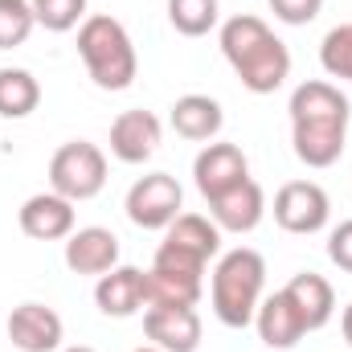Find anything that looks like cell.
<instances>
[{
	"label": "cell",
	"instance_id": "cell-28",
	"mask_svg": "<svg viewBox=\"0 0 352 352\" xmlns=\"http://www.w3.org/2000/svg\"><path fill=\"white\" fill-rule=\"evenodd\" d=\"M340 328H344V340H349V349H352V303L344 307V316H340Z\"/></svg>",
	"mask_w": 352,
	"mask_h": 352
},
{
	"label": "cell",
	"instance_id": "cell-18",
	"mask_svg": "<svg viewBox=\"0 0 352 352\" xmlns=\"http://www.w3.org/2000/svg\"><path fill=\"white\" fill-rule=\"evenodd\" d=\"M283 291L295 299V307H299V316H303L307 332H320V328L336 316V291H332V283H328L324 274H316V270L295 274Z\"/></svg>",
	"mask_w": 352,
	"mask_h": 352
},
{
	"label": "cell",
	"instance_id": "cell-20",
	"mask_svg": "<svg viewBox=\"0 0 352 352\" xmlns=\"http://www.w3.org/2000/svg\"><path fill=\"white\" fill-rule=\"evenodd\" d=\"M205 291V278L148 270V307H197Z\"/></svg>",
	"mask_w": 352,
	"mask_h": 352
},
{
	"label": "cell",
	"instance_id": "cell-17",
	"mask_svg": "<svg viewBox=\"0 0 352 352\" xmlns=\"http://www.w3.org/2000/svg\"><path fill=\"white\" fill-rule=\"evenodd\" d=\"M173 131L180 140H192V144H209L217 131H221V123H226V115H221V102L217 98H209V94H180L173 102Z\"/></svg>",
	"mask_w": 352,
	"mask_h": 352
},
{
	"label": "cell",
	"instance_id": "cell-2",
	"mask_svg": "<svg viewBox=\"0 0 352 352\" xmlns=\"http://www.w3.org/2000/svg\"><path fill=\"white\" fill-rule=\"evenodd\" d=\"M221 54L250 94H274L291 78V50L263 16L238 12L221 25Z\"/></svg>",
	"mask_w": 352,
	"mask_h": 352
},
{
	"label": "cell",
	"instance_id": "cell-11",
	"mask_svg": "<svg viewBox=\"0 0 352 352\" xmlns=\"http://www.w3.org/2000/svg\"><path fill=\"white\" fill-rule=\"evenodd\" d=\"M164 140V123L152 111H123L111 123V156L123 164H144L160 152Z\"/></svg>",
	"mask_w": 352,
	"mask_h": 352
},
{
	"label": "cell",
	"instance_id": "cell-10",
	"mask_svg": "<svg viewBox=\"0 0 352 352\" xmlns=\"http://www.w3.org/2000/svg\"><path fill=\"white\" fill-rule=\"evenodd\" d=\"M94 303L111 320H131L148 307V270L140 266H115L98 274L94 283Z\"/></svg>",
	"mask_w": 352,
	"mask_h": 352
},
{
	"label": "cell",
	"instance_id": "cell-19",
	"mask_svg": "<svg viewBox=\"0 0 352 352\" xmlns=\"http://www.w3.org/2000/svg\"><path fill=\"white\" fill-rule=\"evenodd\" d=\"M41 102V82L21 70V66H4L0 70V115L4 119H25L33 115Z\"/></svg>",
	"mask_w": 352,
	"mask_h": 352
},
{
	"label": "cell",
	"instance_id": "cell-22",
	"mask_svg": "<svg viewBox=\"0 0 352 352\" xmlns=\"http://www.w3.org/2000/svg\"><path fill=\"white\" fill-rule=\"evenodd\" d=\"M217 0H168V21L180 37H205L209 29H217Z\"/></svg>",
	"mask_w": 352,
	"mask_h": 352
},
{
	"label": "cell",
	"instance_id": "cell-8",
	"mask_svg": "<svg viewBox=\"0 0 352 352\" xmlns=\"http://www.w3.org/2000/svg\"><path fill=\"white\" fill-rule=\"evenodd\" d=\"M250 176V160L238 144H205L192 160V180H197V192L205 201L221 197L226 188L242 184Z\"/></svg>",
	"mask_w": 352,
	"mask_h": 352
},
{
	"label": "cell",
	"instance_id": "cell-1",
	"mask_svg": "<svg viewBox=\"0 0 352 352\" xmlns=\"http://www.w3.org/2000/svg\"><path fill=\"white\" fill-rule=\"evenodd\" d=\"M291 144L295 156L307 168H332L344 156V140H349V119L352 107L340 94V87L311 78L299 82L291 94Z\"/></svg>",
	"mask_w": 352,
	"mask_h": 352
},
{
	"label": "cell",
	"instance_id": "cell-23",
	"mask_svg": "<svg viewBox=\"0 0 352 352\" xmlns=\"http://www.w3.org/2000/svg\"><path fill=\"white\" fill-rule=\"evenodd\" d=\"M320 66L328 78H344L352 82V25H336L324 33L320 41Z\"/></svg>",
	"mask_w": 352,
	"mask_h": 352
},
{
	"label": "cell",
	"instance_id": "cell-6",
	"mask_svg": "<svg viewBox=\"0 0 352 352\" xmlns=\"http://www.w3.org/2000/svg\"><path fill=\"white\" fill-rule=\"evenodd\" d=\"M180 205H184V192H180L176 176H168V173L140 176L127 188V201H123L131 226H140V230H168L180 217Z\"/></svg>",
	"mask_w": 352,
	"mask_h": 352
},
{
	"label": "cell",
	"instance_id": "cell-16",
	"mask_svg": "<svg viewBox=\"0 0 352 352\" xmlns=\"http://www.w3.org/2000/svg\"><path fill=\"white\" fill-rule=\"evenodd\" d=\"M66 266L74 274H107L119 266V238L102 226H87V230H74L66 238Z\"/></svg>",
	"mask_w": 352,
	"mask_h": 352
},
{
	"label": "cell",
	"instance_id": "cell-12",
	"mask_svg": "<svg viewBox=\"0 0 352 352\" xmlns=\"http://www.w3.org/2000/svg\"><path fill=\"white\" fill-rule=\"evenodd\" d=\"M16 221H21V234L33 238V242H62V238L74 234V201H66L54 188L50 192H33L21 205Z\"/></svg>",
	"mask_w": 352,
	"mask_h": 352
},
{
	"label": "cell",
	"instance_id": "cell-25",
	"mask_svg": "<svg viewBox=\"0 0 352 352\" xmlns=\"http://www.w3.org/2000/svg\"><path fill=\"white\" fill-rule=\"evenodd\" d=\"M33 29H37V16L29 0H0V50L25 45Z\"/></svg>",
	"mask_w": 352,
	"mask_h": 352
},
{
	"label": "cell",
	"instance_id": "cell-21",
	"mask_svg": "<svg viewBox=\"0 0 352 352\" xmlns=\"http://www.w3.org/2000/svg\"><path fill=\"white\" fill-rule=\"evenodd\" d=\"M164 242H176V246H184V250H192V254H201V258H217V250H221V230H217L209 217H201V213H180L173 226L164 230Z\"/></svg>",
	"mask_w": 352,
	"mask_h": 352
},
{
	"label": "cell",
	"instance_id": "cell-7",
	"mask_svg": "<svg viewBox=\"0 0 352 352\" xmlns=\"http://www.w3.org/2000/svg\"><path fill=\"white\" fill-rule=\"evenodd\" d=\"M332 217V201L316 180H291L274 192V221L287 234H320Z\"/></svg>",
	"mask_w": 352,
	"mask_h": 352
},
{
	"label": "cell",
	"instance_id": "cell-14",
	"mask_svg": "<svg viewBox=\"0 0 352 352\" xmlns=\"http://www.w3.org/2000/svg\"><path fill=\"white\" fill-rule=\"evenodd\" d=\"M144 332L160 352H197L201 316L197 307H144Z\"/></svg>",
	"mask_w": 352,
	"mask_h": 352
},
{
	"label": "cell",
	"instance_id": "cell-30",
	"mask_svg": "<svg viewBox=\"0 0 352 352\" xmlns=\"http://www.w3.org/2000/svg\"><path fill=\"white\" fill-rule=\"evenodd\" d=\"M135 352H160V349H156V344H148V349H135Z\"/></svg>",
	"mask_w": 352,
	"mask_h": 352
},
{
	"label": "cell",
	"instance_id": "cell-13",
	"mask_svg": "<svg viewBox=\"0 0 352 352\" xmlns=\"http://www.w3.org/2000/svg\"><path fill=\"white\" fill-rule=\"evenodd\" d=\"M209 213H213V226L217 230H230V234H250L258 230V221L266 217V192L258 180H242L234 188H226L221 197L209 201Z\"/></svg>",
	"mask_w": 352,
	"mask_h": 352
},
{
	"label": "cell",
	"instance_id": "cell-24",
	"mask_svg": "<svg viewBox=\"0 0 352 352\" xmlns=\"http://www.w3.org/2000/svg\"><path fill=\"white\" fill-rule=\"evenodd\" d=\"M33 16L50 33H70L87 21V0H29Z\"/></svg>",
	"mask_w": 352,
	"mask_h": 352
},
{
	"label": "cell",
	"instance_id": "cell-9",
	"mask_svg": "<svg viewBox=\"0 0 352 352\" xmlns=\"http://www.w3.org/2000/svg\"><path fill=\"white\" fill-rule=\"evenodd\" d=\"M4 332H8L16 352H58L62 336H66V324L45 303H21V307H12Z\"/></svg>",
	"mask_w": 352,
	"mask_h": 352
},
{
	"label": "cell",
	"instance_id": "cell-3",
	"mask_svg": "<svg viewBox=\"0 0 352 352\" xmlns=\"http://www.w3.org/2000/svg\"><path fill=\"white\" fill-rule=\"evenodd\" d=\"M263 287H266V258L250 246H238L230 254H221L209 278V303L213 316L226 328H246L254 324V311L263 303Z\"/></svg>",
	"mask_w": 352,
	"mask_h": 352
},
{
	"label": "cell",
	"instance_id": "cell-26",
	"mask_svg": "<svg viewBox=\"0 0 352 352\" xmlns=\"http://www.w3.org/2000/svg\"><path fill=\"white\" fill-rule=\"evenodd\" d=\"M266 4H270L274 21H283V25H311L324 8V0H266Z\"/></svg>",
	"mask_w": 352,
	"mask_h": 352
},
{
	"label": "cell",
	"instance_id": "cell-15",
	"mask_svg": "<svg viewBox=\"0 0 352 352\" xmlns=\"http://www.w3.org/2000/svg\"><path fill=\"white\" fill-rule=\"evenodd\" d=\"M254 328H258V340L266 349H278V352L295 349L307 336V324H303V316H299V307H295V299L287 291L263 295V303L254 311Z\"/></svg>",
	"mask_w": 352,
	"mask_h": 352
},
{
	"label": "cell",
	"instance_id": "cell-27",
	"mask_svg": "<svg viewBox=\"0 0 352 352\" xmlns=\"http://www.w3.org/2000/svg\"><path fill=\"white\" fill-rule=\"evenodd\" d=\"M328 258L340 266V270H349L352 274V217L349 221H340V226L328 234Z\"/></svg>",
	"mask_w": 352,
	"mask_h": 352
},
{
	"label": "cell",
	"instance_id": "cell-4",
	"mask_svg": "<svg viewBox=\"0 0 352 352\" xmlns=\"http://www.w3.org/2000/svg\"><path fill=\"white\" fill-rule=\"evenodd\" d=\"M78 58L98 90H127L140 74V58L127 29L107 12H94L78 25Z\"/></svg>",
	"mask_w": 352,
	"mask_h": 352
},
{
	"label": "cell",
	"instance_id": "cell-5",
	"mask_svg": "<svg viewBox=\"0 0 352 352\" xmlns=\"http://www.w3.org/2000/svg\"><path fill=\"white\" fill-rule=\"evenodd\" d=\"M107 184V156L90 140H70L54 152L50 160V188L62 192L66 201H90Z\"/></svg>",
	"mask_w": 352,
	"mask_h": 352
},
{
	"label": "cell",
	"instance_id": "cell-29",
	"mask_svg": "<svg viewBox=\"0 0 352 352\" xmlns=\"http://www.w3.org/2000/svg\"><path fill=\"white\" fill-rule=\"evenodd\" d=\"M62 352H94V349H87V344H74V349H62Z\"/></svg>",
	"mask_w": 352,
	"mask_h": 352
}]
</instances>
